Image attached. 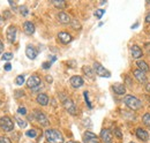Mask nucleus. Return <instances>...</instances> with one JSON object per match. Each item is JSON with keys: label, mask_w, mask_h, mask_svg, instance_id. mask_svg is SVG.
<instances>
[{"label": "nucleus", "mask_w": 150, "mask_h": 143, "mask_svg": "<svg viewBox=\"0 0 150 143\" xmlns=\"http://www.w3.org/2000/svg\"><path fill=\"white\" fill-rule=\"evenodd\" d=\"M45 137L50 143H64V137L61 133L57 129H47L45 132Z\"/></svg>", "instance_id": "f257e3e1"}, {"label": "nucleus", "mask_w": 150, "mask_h": 143, "mask_svg": "<svg viewBox=\"0 0 150 143\" xmlns=\"http://www.w3.org/2000/svg\"><path fill=\"white\" fill-rule=\"evenodd\" d=\"M124 103L129 107L131 110H135V111H136V110H139L140 107L142 106L141 101H140L139 98L134 97V96H131V95L125 96V98H124Z\"/></svg>", "instance_id": "f03ea898"}, {"label": "nucleus", "mask_w": 150, "mask_h": 143, "mask_svg": "<svg viewBox=\"0 0 150 143\" xmlns=\"http://www.w3.org/2000/svg\"><path fill=\"white\" fill-rule=\"evenodd\" d=\"M0 128L5 132H12L14 129V122L8 117H2L0 119Z\"/></svg>", "instance_id": "7ed1b4c3"}, {"label": "nucleus", "mask_w": 150, "mask_h": 143, "mask_svg": "<svg viewBox=\"0 0 150 143\" xmlns=\"http://www.w3.org/2000/svg\"><path fill=\"white\" fill-rule=\"evenodd\" d=\"M64 107H65V110L69 113V114H72V115H76L77 114V108L75 106L74 102L72 101V99H69V98H66L65 101H64Z\"/></svg>", "instance_id": "20e7f679"}, {"label": "nucleus", "mask_w": 150, "mask_h": 143, "mask_svg": "<svg viewBox=\"0 0 150 143\" xmlns=\"http://www.w3.org/2000/svg\"><path fill=\"white\" fill-rule=\"evenodd\" d=\"M94 69H95V73H96L98 76H102V77H110V76H111V73L108 71V69H105L99 62H95Z\"/></svg>", "instance_id": "39448f33"}, {"label": "nucleus", "mask_w": 150, "mask_h": 143, "mask_svg": "<svg viewBox=\"0 0 150 143\" xmlns=\"http://www.w3.org/2000/svg\"><path fill=\"white\" fill-rule=\"evenodd\" d=\"M34 117H35V119H36L42 126L49 125V119H47V117H46L42 111L35 110V111H34Z\"/></svg>", "instance_id": "423d86ee"}, {"label": "nucleus", "mask_w": 150, "mask_h": 143, "mask_svg": "<svg viewBox=\"0 0 150 143\" xmlns=\"http://www.w3.org/2000/svg\"><path fill=\"white\" fill-rule=\"evenodd\" d=\"M16 27L15 25H9L6 30V37H7V40L9 43H14L16 40Z\"/></svg>", "instance_id": "0eeeda50"}, {"label": "nucleus", "mask_w": 150, "mask_h": 143, "mask_svg": "<svg viewBox=\"0 0 150 143\" xmlns=\"http://www.w3.org/2000/svg\"><path fill=\"white\" fill-rule=\"evenodd\" d=\"M40 83H42V81H40V77H39L38 75H33V76H30V77L28 79V81H27L28 88H31V89H36L37 87L40 86Z\"/></svg>", "instance_id": "6e6552de"}, {"label": "nucleus", "mask_w": 150, "mask_h": 143, "mask_svg": "<svg viewBox=\"0 0 150 143\" xmlns=\"http://www.w3.org/2000/svg\"><path fill=\"white\" fill-rule=\"evenodd\" d=\"M83 142L84 143H99V139L97 135L91 132H86L83 134Z\"/></svg>", "instance_id": "1a4fd4ad"}, {"label": "nucleus", "mask_w": 150, "mask_h": 143, "mask_svg": "<svg viewBox=\"0 0 150 143\" xmlns=\"http://www.w3.org/2000/svg\"><path fill=\"white\" fill-rule=\"evenodd\" d=\"M69 83H71V86H72L73 88L77 89V88H80V87H82V86H83L84 81H83V79H82L81 76L75 75V76H72V77H71Z\"/></svg>", "instance_id": "9d476101"}, {"label": "nucleus", "mask_w": 150, "mask_h": 143, "mask_svg": "<svg viewBox=\"0 0 150 143\" xmlns=\"http://www.w3.org/2000/svg\"><path fill=\"white\" fill-rule=\"evenodd\" d=\"M100 139L104 143H112V134L109 129L104 128L100 132Z\"/></svg>", "instance_id": "9b49d317"}, {"label": "nucleus", "mask_w": 150, "mask_h": 143, "mask_svg": "<svg viewBox=\"0 0 150 143\" xmlns=\"http://www.w3.org/2000/svg\"><path fill=\"white\" fill-rule=\"evenodd\" d=\"M134 77L140 82V83H142V84H144L146 82H147V75H146V73L142 71H140V69H136V71H134Z\"/></svg>", "instance_id": "f8f14e48"}, {"label": "nucleus", "mask_w": 150, "mask_h": 143, "mask_svg": "<svg viewBox=\"0 0 150 143\" xmlns=\"http://www.w3.org/2000/svg\"><path fill=\"white\" fill-rule=\"evenodd\" d=\"M58 39L62 43V44H68V43H71L72 42V36L69 35L68 33H65V31H62V33H59L58 34Z\"/></svg>", "instance_id": "ddd939ff"}, {"label": "nucleus", "mask_w": 150, "mask_h": 143, "mask_svg": "<svg viewBox=\"0 0 150 143\" xmlns=\"http://www.w3.org/2000/svg\"><path fill=\"white\" fill-rule=\"evenodd\" d=\"M136 136H137V139H140L141 141H144V142L149 140V134L143 128H137L136 129Z\"/></svg>", "instance_id": "4468645a"}, {"label": "nucleus", "mask_w": 150, "mask_h": 143, "mask_svg": "<svg viewBox=\"0 0 150 143\" xmlns=\"http://www.w3.org/2000/svg\"><path fill=\"white\" fill-rule=\"evenodd\" d=\"M131 53H132V57L134 58V59H140L142 55H143V52H142V50L137 46V45H133L131 47Z\"/></svg>", "instance_id": "2eb2a0df"}, {"label": "nucleus", "mask_w": 150, "mask_h": 143, "mask_svg": "<svg viewBox=\"0 0 150 143\" xmlns=\"http://www.w3.org/2000/svg\"><path fill=\"white\" fill-rule=\"evenodd\" d=\"M23 30H24V33H25L27 35H33V34L35 33V25H34V23H31V22H29V21L24 22V24H23Z\"/></svg>", "instance_id": "dca6fc26"}, {"label": "nucleus", "mask_w": 150, "mask_h": 143, "mask_svg": "<svg viewBox=\"0 0 150 143\" xmlns=\"http://www.w3.org/2000/svg\"><path fill=\"white\" fill-rule=\"evenodd\" d=\"M25 54H27V57H28L29 59L34 60V59H36V57H37V51H36V49H35L34 46L28 45L27 49H25Z\"/></svg>", "instance_id": "f3484780"}, {"label": "nucleus", "mask_w": 150, "mask_h": 143, "mask_svg": "<svg viewBox=\"0 0 150 143\" xmlns=\"http://www.w3.org/2000/svg\"><path fill=\"white\" fill-rule=\"evenodd\" d=\"M36 101H37L38 104L42 105V106H46L49 104V97L45 93H39L37 96V98H36Z\"/></svg>", "instance_id": "a211bd4d"}, {"label": "nucleus", "mask_w": 150, "mask_h": 143, "mask_svg": "<svg viewBox=\"0 0 150 143\" xmlns=\"http://www.w3.org/2000/svg\"><path fill=\"white\" fill-rule=\"evenodd\" d=\"M58 20H59V22L60 23H62V24H68V23H71V18H69V15L68 14H66V13H64V12H60L59 14H58Z\"/></svg>", "instance_id": "6ab92c4d"}, {"label": "nucleus", "mask_w": 150, "mask_h": 143, "mask_svg": "<svg viewBox=\"0 0 150 143\" xmlns=\"http://www.w3.org/2000/svg\"><path fill=\"white\" fill-rule=\"evenodd\" d=\"M112 90L117 93V95H124V93L126 92V88H125V86H124V84H121V83L113 84Z\"/></svg>", "instance_id": "aec40b11"}, {"label": "nucleus", "mask_w": 150, "mask_h": 143, "mask_svg": "<svg viewBox=\"0 0 150 143\" xmlns=\"http://www.w3.org/2000/svg\"><path fill=\"white\" fill-rule=\"evenodd\" d=\"M137 67H139V69L142 72H144V73H147V72H149V66H148V64L146 62V61H137Z\"/></svg>", "instance_id": "412c9836"}, {"label": "nucleus", "mask_w": 150, "mask_h": 143, "mask_svg": "<svg viewBox=\"0 0 150 143\" xmlns=\"http://www.w3.org/2000/svg\"><path fill=\"white\" fill-rule=\"evenodd\" d=\"M82 71H83V73L88 76V77H90V79H94L95 77V73L93 72V69L89 67V66H83V68H82Z\"/></svg>", "instance_id": "4be33fe9"}, {"label": "nucleus", "mask_w": 150, "mask_h": 143, "mask_svg": "<svg viewBox=\"0 0 150 143\" xmlns=\"http://www.w3.org/2000/svg\"><path fill=\"white\" fill-rule=\"evenodd\" d=\"M52 4L56 6L57 8H59V9H62V8H65V6H66V2L65 1H62V0H53L52 1Z\"/></svg>", "instance_id": "5701e85b"}, {"label": "nucleus", "mask_w": 150, "mask_h": 143, "mask_svg": "<svg viewBox=\"0 0 150 143\" xmlns=\"http://www.w3.org/2000/svg\"><path fill=\"white\" fill-rule=\"evenodd\" d=\"M142 121L146 126H149L150 127V113H146L143 117H142Z\"/></svg>", "instance_id": "b1692460"}, {"label": "nucleus", "mask_w": 150, "mask_h": 143, "mask_svg": "<svg viewBox=\"0 0 150 143\" xmlns=\"http://www.w3.org/2000/svg\"><path fill=\"white\" fill-rule=\"evenodd\" d=\"M71 23H72V27H73V29H75V30H79V29H81V24H80V22H79L76 18H73V20L71 21Z\"/></svg>", "instance_id": "393cba45"}, {"label": "nucleus", "mask_w": 150, "mask_h": 143, "mask_svg": "<svg viewBox=\"0 0 150 143\" xmlns=\"http://www.w3.org/2000/svg\"><path fill=\"white\" fill-rule=\"evenodd\" d=\"M15 83L18 86H22L24 83V75H19L16 79H15Z\"/></svg>", "instance_id": "a878e982"}, {"label": "nucleus", "mask_w": 150, "mask_h": 143, "mask_svg": "<svg viewBox=\"0 0 150 143\" xmlns=\"http://www.w3.org/2000/svg\"><path fill=\"white\" fill-rule=\"evenodd\" d=\"M19 9H20V13H21L23 16H27L28 13H29V11H28V8H27L25 6H20Z\"/></svg>", "instance_id": "bb28decb"}, {"label": "nucleus", "mask_w": 150, "mask_h": 143, "mask_svg": "<svg viewBox=\"0 0 150 143\" xmlns=\"http://www.w3.org/2000/svg\"><path fill=\"white\" fill-rule=\"evenodd\" d=\"M13 59V54L11 52H6V53L2 54V60H6V61H9Z\"/></svg>", "instance_id": "cd10ccee"}, {"label": "nucleus", "mask_w": 150, "mask_h": 143, "mask_svg": "<svg viewBox=\"0 0 150 143\" xmlns=\"http://www.w3.org/2000/svg\"><path fill=\"white\" fill-rule=\"evenodd\" d=\"M16 121H18V124L21 128H25L27 127V121L25 120H23V119H21V118H16Z\"/></svg>", "instance_id": "c85d7f7f"}, {"label": "nucleus", "mask_w": 150, "mask_h": 143, "mask_svg": "<svg viewBox=\"0 0 150 143\" xmlns=\"http://www.w3.org/2000/svg\"><path fill=\"white\" fill-rule=\"evenodd\" d=\"M104 13H105V9H97V11L95 12V16L97 18H102Z\"/></svg>", "instance_id": "c756f323"}, {"label": "nucleus", "mask_w": 150, "mask_h": 143, "mask_svg": "<svg viewBox=\"0 0 150 143\" xmlns=\"http://www.w3.org/2000/svg\"><path fill=\"white\" fill-rule=\"evenodd\" d=\"M25 134H27V136H29V137H33V139H34V137H36V135H37V133H36V130H35V129L28 130Z\"/></svg>", "instance_id": "7c9ffc66"}, {"label": "nucleus", "mask_w": 150, "mask_h": 143, "mask_svg": "<svg viewBox=\"0 0 150 143\" xmlns=\"http://www.w3.org/2000/svg\"><path fill=\"white\" fill-rule=\"evenodd\" d=\"M114 134H115V136L118 139H122V134H121V132H120L119 128H114Z\"/></svg>", "instance_id": "2f4dec72"}, {"label": "nucleus", "mask_w": 150, "mask_h": 143, "mask_svg": "<svg viewBox=\"0 0 150 143\" xmlns=\"http://www.w3.org/2000/svg\"><path fill=\"white\" fill-rule=\"evenodd\" d=\"M0 142L1 143H12L11 142V140H9L8 137H6V136H1V137H0Z\"/></svg>", "instance_id": "473e14b6"}, {"label": "nucleus", "mask_w": 150, "mask_h": 143, "mask_svg": "<svg viewBox=\"0 0 150 143\" xmlns=\"http://www.w3.org/2000/svg\"><path fill=\"white\" fill-rule=\"evenodd\" d=\"M84 98H86V103H87V105L91 108V104H90V102H89V98H88V92H87V91H84Z\"/></svg>", "instance_id": "72a5a7b5"}, {"label": "nucleus", "mask_w": 150, "mask_h": 143, "mask_svg": "<svg viewBox=\"0 0 150 143\" xmlns=\"http://www.w3.org/2000/svg\"><path fill=\"white\" fill-rule=\"evenodd\" d=\"M18 112H19L20 114H22V115H24V114H27V110H25V107H19V110H18Z\"/></svg>", "instance_id": "f704fd0d"}, {"label": "nucleus", "mask_w": 150, "mask_h": 143, "mask_svg": "<svg viewBox=\"0 0 150 143\" xmlns=\"http://www.w3.org/2000/svg\"><path fill=\"white\" fill-rule=\"evenodd\" d=\"M42 67H43L44 69H49V68L51 67V62H44V64L42 65Z\"/></svg>", "instance_id": "c9c22d12"}, {"label": "nucleus", "mask_w": 150, "mask_h": 143, "mask_svg": "<svg viewBox=\"0 0 150 143\" xmlns=\"http://www.w3.org/2000/svg\"><path fill=\"white\" fill-rule=\"evenodd\" d=\"M4 68H5V71H11V69H12V65H11V64H9V62H7V64H6V65H5V67H4Z\"/></svg>", "instance_id": "e433bc0d"}, {"label": "nucleus", "mask_w": 150, "mask_h": 143, "mask_svg": "<svg viewBox=\"0 0 150 143\" xmlns=\"http://www.w3.org/2000/svg\"><path fill=\"white\" fill-rule=\"evenodd\" d=\"M8 2H9V5H11V6L14 8V11H16V5H15V2H13V1H11V0H9Z\"/></svg>", "instance_id": "4c0bfd02"}, {"label": "nucleus", "mask_w": 150, "mask_h": 143, "mask_svg": "<svg viewBox=\"0 0 150 143\" xmlns=\"http://www.w3.org/2000/svg\"><path fill=\"white\" fill-rule=\"evenodd\" d=\"M146 22L150 23V13H148V14H147V16H146Z\"/></svg>", "instance_id": "58836bf2"}, {"label": "nucleus", "mask_w": 150, "mask_h": 143, "mask_svg": "<svg viewBox=\"0 0 150 143\" xmlns=\"http://www.w3.org/2000/svg\"><path fill=\"white\" fill-rule=\"evenodd\" d=\"M2 50H4V44H2V42L0 40V54L2 53Z\"/></svg>", "instance_id": "ea45409f"}, {"label": "nucleus", "mask_w": 150, "mask_h": 143, "mask_svg": "<svg viewBox=\"0 0 150 143\" xmlns=\"http://www.w3.org/2000/svg\"><path fill=\"white\" fill-rule=\"evenodd\" d=\"M146 89L148 92H150V83H147V86H146Z\"/></svg>", "instance_id": "a19ab883"}, {"label": "nucleus", "mask_w": 150, "mask_h": 143, "mask_svg": "<svg viewBox=\"0 0 150 143\" xmlns=\"http://www.w3.org/2000/svg\"><path fill=\"white\" fill-rule=\"evenodd\" d=\"M9 15H11V14H9V12H5V18H9Z\"/></svg>", "instance_id": "79ce46f5"}, {"label": "nucleus", "mask_w": 150, "mask_h": 143, "mask_svg": "<svg viewBox=\"0 0 150 143\" xmlns=\"http://www.w3.org/2000/svg\"><path fill=\"white\" fill-rule=\"evenodd\" d=\"M2 22H4V18H1V15H0V24H2Z\"/></svg>", "instance_id": "37998d69"}, {"label": "nucleus", "mask_w": 150, "mask_h": 143, "mask_svg": "<svg viewBox=\"0 0 150 143\" xmlns=\"http://www.w3.org/2000/svg\"><path fill=\"white\" fill-rule=\"evenodd\" d=\"M46 79H47V81H50V82H51V81H52V79H51V77H50V76H47V77H46Z\"/></svg>", "instance_id": "c03bdc74"}, {"label": "nucleus", "mask_w": 150, "mask_h": 143, "mask_svg": "<svg viewBox=\"0 0 150 143\" xmlns=\"http://www.w3.org/2000/svg\"><path fill=\"white\" fill-rule=\"evenodd\" d=\"M67 143H77V142H73V141H69V142H67Z\"/></svg>", "instance_id": "a18cd8bd"}, {"label": "nucleus", "mask_w": 150, "mask_h": 143, "mask_svg": "<svg viewBox=\"0 0 150 143\" xmlns=\"http://www.w3.org/2000/svg\"><path fill=\"white\" fill-rule=\"evenodd\" d=\"M0 143H1V142H0Z\"/></svg>", "instance_id": "49530a36"}]
</instances>
